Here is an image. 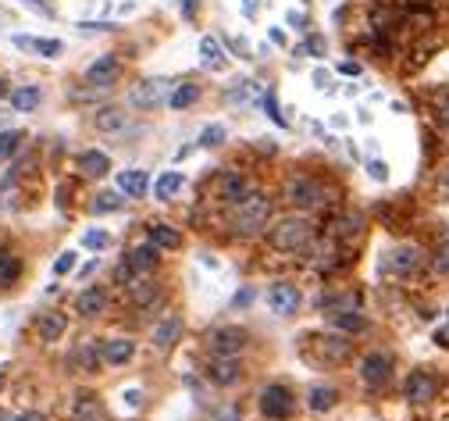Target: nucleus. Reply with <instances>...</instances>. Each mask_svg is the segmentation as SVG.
I'll use <instances>...</instances> for the list:
<instances>
[{
  "label": "nucleus",
  "mask_w": 449,
  "mask_h": 421,
  "mask_svg": "<svg viewBox=\"0 0 449 421\" xmlns=\"http://www.w3.org/2000/svg\"><path fill=\"white\" fill-rule=\"evenodd\" d=\"M200 57H203L207 68H218V57H221V54H218V40L203 36V40H200Z\"/></svg>",
  "instance_id": "34"
},
{
  "label": "nucleus",
  "mask_w": 449,
  "mask_h": 421,
  "mask_svg": "<svg viewBox=\"0 0 449 421\" xmlns=\"http://www.w3.org/2000/svg\"><path fill=\"white\" fill-rule=\"evenodd\" d=\"M271 43H282L285 47V33H282V29H271Z\"/></svg>",
  "instance_id": "51"
},
{
  "label": "nucleus",
  "mask_w": 449,
  "mask_h": 421,
  "mask_svg": "<svg viewBox=\"0 0 449 421\" xmlns=\"http://www.w3.org/2000/svg\"><path fill=\"white\" fill-rule=\"evenodd\" d=\"M260 414L271 418V421L289 418V414H292V393H289V385H282V382L267 385L264 393H260Z\"/></svg>",
  "instance_id": "5"
},
{
  "label": "nucleus",
  "mask_w": 449,
  "mask_h": 421,
  "mask_svg": "<svg viewBox=\"0 0 449 421\" xmlns=\"http://www.w3.org/2000/svg\"><path fill=\"white\" fill-rule=\"evenodd\" d=\"M93 122H97V129H100V132H118V129L125 125V111H122V107H114V104H111V107H100Z\"/></svg>",
  "instance_id": "25"
},
{
  "label": "nucleus",
  "mask_w": 449,
  "mask_h": 421,
  "mask_svg": "<svg viewBox=\"0 0 449 421\" xmlns=\"http://www.w3.org/2000/svg\"><path fill=\"white\" fill-rule=\"evenodd\" d=\"M171 82L168 79H146V82H136L132 89H129V104L132 107H139V111H150V107H157V104H164L168 97H171Z\"/></svg>",
  "instance_id": "3"
},
{
  "label": "nucleus",
  "mask_w": 449,
  "mask_h": 421,
  "mask_svg": "<svg viewBox=\"0 0 449 421\" xmlns=\"http://www.w3.org/2000/svg\"><path fill=\"white\" fill-rule=\"evenodd\" d=\"M193 4H196V0H182V11H186V15H193Z\"/></svg>",
  "instance_id": "54"
},
{
  "label": "nucleus",
  "mask_w": 449,
  "mask_h": 421,
  "mask_svg": "<svg viewBox=\"0 0 449 421\" xmlns=\"http://www.w3.org/2000/svg\"><path fill=\"white\" fill-rule=\"evenodd\" d=\"M442 186H446V190H449V171H446V175H442Z\"/></svg>",
  "instance_id": "56"
},
{
  "label": "nucleus",
  "mask_w": 449,
  "mask_h": 421,
  "mask_svg": "<svg viewBox=\"0 0 449 421\" xmlns=\"http://www.w3.org/2000/svg\"><path fill=\"white\" fill-rule=\"evenodd\" d=\"M150 239H154V247H161V250H175L178 243H182L178 229H171V225H164V222L150 225Z\"/></svg>",
  "instance_id": "26"
},
{
  "label": "nucleus",
  "mask_w": 449,
  "mask_h": 421,
  "mask_svg": "<svg viewBox=\"0 0 449 421\" xmlns=\"http://www.w3.org/2000/svg\"><path fill=\"white\" fill-rule=\"evenodd\" d=\"M33 50L43 54V57H57L65 47H61V40H33Z\"/></svg>",
  "instance_id": "36"
},
{
  "label": "nucleus",
  "mask_w": 449,
  "mask_h": 421,
  "mask_svg": "<svg viewBox=\"0 0 449 421\" xmlns=\"http://www.w3.org/2000/svg\"><path fill=\"white\" fill-rule=\"evenodd\" d=\"M250 193H253V186L246 183L243 175H228L225 183H221V197H225L228 204H243V200H246Z\"/></svg>",
  "instance_id": "20"
},
{
  "label": "nucleus",
  "mask_w": 449,
  "mask_h": 421,
  "mask_svg": "<svg viewBox=\"0 0 449 421\" xmlns=\"http://www.w3.org/2000/svg\"><path fill=\"white\" fill-rule=\"evenodd\" d=\"M214 421H239V407H225V411H218V418Z\"/></svg>",
  "instance_id": "45"
},
{
  "label": "nucleus",
  "mask_w": 449,
  "mask_h": 421,
  "mask_svg": "<svg viewBox=\"0 0 449 421\" xmlns=\"http://www.w3.org/2000/svg\"><path fill=\"white\" fill-rule=\"evenodd\" d=\"M253 300H257V289H253V286H243V289L235 293L232 307H239V311H243V307H253Z\"/></svg>",
  "instance_id": "38"
},
{
  "label": "nucleus",
  "mask_w": 449,
  "mask_h": 421,
  "mask_svg": "<svg viewBox=\"0 0 449 421\" xmlns=\"http://www.w3.org/2000/svg\"><path fill=\"white\" fill-rule=\"evenodd\" d=\"M25 136L18 132V129H8V132H0V158H11L15 150H18V143H22Z\"/></svg>",
  "instance_id": "35"
},
{
  "label": "nucleus",
  "mask_w": 449,
  "mask_h": 421,
  "mask_svg": "<svg viewBox=\"0 0 449 421\" xmlns=\"http://www.w3.org/2000/svg\"><path fill=\"white\" fill-rule=\"evenodd\" d=\"M435 343H442V346H449V328H442V332H435Z\"/></svg>",
  "instance_id": "52"
},
{
  "label": "nucleus",
  "mask_w": 449,
  "mask_h": 421,
  "mask_svg": "<svg viewBox=\"0 0 449 421\" xmlns=\"http://www.w3.org/2000/svg\"><path fill=\"white\" fill-rule=\"evenodd\" d=\"M339 72H342V75H356L361 68H356V65H339Z\"/></svg>",
  "instance_id": "53"
},
{
  "label": "nucleus",
  "mask_w": 449,
  "mask_h": 421,
  "mask_svg": "<svg viewBox=\"0 0 449 421\" xmlns=\"http://www.w3.org/2000/svg\"><path fill=\"white\" fill-rule=\"evenodd\" d=\"M0 382H4V372H0Z\"/></svg>",
  "instance_id": "57"
},
{
  "label": "nucleus",
  "mask_w": 449,
  "mask_h": 421,
  "mask_svg": "<svg viewBox=\"0 0 449 421\" xmlns=\"http://www.w3.org/2000/svg\"><path fill=\"white\" fill-rule=\"evenodd\" d=\"M15 421H47V418L36 414V411H29V414H22V418H15Z\"/></svg>",
  "instance_id": "49"
},
{
  "label": "nucleus",
  "mask_w": 449,
  "mask_h": 421,
  "mask_svg": "<svg viewBox=\"0 0 449 421\" xmlns=\"http://www.w3.org/2000/svg\"><path fill=\"white\" fill-rule=\"evenodd\" d=\"M285 197L292 207H317L321 204V186L314 183L310 175H296L292 183L285 186Z\"/></svg>",
  "instance_id": "6"
},
{
  "label": "nucleus",
  "mask_w": 449,
  "mask_h": 421,
  "mask_svg": "<svg viewBox=\"0 0 449 421\" xmlns=\"http://www.w3.org/2000/svg\"><path fill=\"white\" fill-rule=\"evenodd\" d=\"M157 296H161V286H157L154 279H136V282H132V300H136L139 307H150Z\"/></svg>",
  "instance_id": "27"
},
{
  "label": "nucleus",
  "mask_w": 449,
  "mask_h": 421,
  "mask_svg": "<svg viewBox=\"0 0 449 421\" xmlns=\"http://www.w3.org/2000/svg\"><path fill=\"white\" fill-rule=\"evenodd\" d=\"M196 97H200L196 82H178V86L171 89V97H168V107H171V111H186L189 104H196Z\"/></svg>",
  "instance_id": "22"
},
{
  "label": "nucleus",
  "mask_w": 449,
  "mask_h": 421,
  "mask_svg": "<svg viewBox=\"0 0 449 421\" xmlns=\"http://www.w3.org/2000/svg\"><path fill=\"white\" fill-rule=\"evenodd\" d=\"M257 8H260L257 0H243V11H246V15H257Z\"/></svg>",
  "instance_id": "50"
},
{
  "label": "nucleus",
  "mask_w": 449,
  "mask_h": 421,
  "mask_svg": "<svg viewBox=\"0 0 449 421\" xmlns=\"http://www.w3.org/2000/svg\"><path fill=\"white\" fill-rule=\"evenodd\" d=\"M75 421H104V414H100V407H97L93 397H79V404H75Z\"/></svg>",
  "instance_id": "30"
},
{
  "label": "nucleus",
  "mask_w": 449,
  "mask_h": 421,
  "mask_svg": "<svg viewBox=\"0 0 449 421\" xmlns=\"http://www.w3.org/2000/svg\"><path fill=\"white\" fill-rule=\"evenodd\" d=\"M125 264H129V272L139 279V275H146L150 272V268H154L157 264V247H132L129 254H125Z\"/></svg>",
  "instance_id": "15"
},
{
  "label": "nucleus",
  "mask_w": 449,
  "mask_h": 421,
  "mask_svg": "<svg viewBox=\"0 0 449 421\" xmlns=\"http://www.w3.org/2000/svg\"><path fill=\"white\" fill-rule=\"evenodd\" d=\"M65 328H68V318H65V314H57V311L40 314V339H43V343L61 339V336H65Z\"/></svg>",
  "instance_id": "19"
},
{
  "label": "nucleus",
  "mask_w": 449,
  "mask_h": 421,
  "mask_svg": "<svg viewBox=\"0 0 449 421\" xmlns=\"http://www.w3.org/2000/svg\"><path fill=\"white\" fill-rule=\"evenodd\" d=\"M178 190H182V171H161L154 183V197L157 200H171Z\"/></svg>",
  "instance_id": "24"
},
{
  "label": "nucleus",
  "mask_w": 449,
  "mask_h": 421,
  "mask_svg": "<svg viewBox=\"0 0 449 421\" xmlns=\"http://www.w3.org/2000/svg\"><path fill=\"white\" fill-rule=\"evenodd\" d=\"M368 175L375 178V183H385V178H388V164L375 158V161H368Z\"/></svg>",
  "instance_id": "42"
},
{
  "label": "nucleus",
  "mask_w": 449,
  "mask_h": 421,
  "mask_svg": "<svg viewBox=\"0 0 449 421\" xmlns=\"http://www.w3.org/2000/svg\"><path fill=\"white\" fill-rule=\"evenodd\" d=\"M178 336H182V318L178 314H168L157 328H154V346L157 350H171L178 343Z\"/></svg>",
  "instance_id": "14"
},
{
  "label": "nucleus",
  "mask_w": 449,
  "mask_h": 421,
  "mask_svg": "<svg viewBox=\"0 0 449 421\" xmlns=\"http://www.w3.org/2000/svg\"><path fill=\"white\" fill-rule=\"evenodd\" d=\"M267 236H271V247L275 250H304L310 243V222L299 218V215H289V218H278L271 229H267Z\"/></svg>",
  "instance_id": "1"
},
{
  "label": "nucleus",
  "mask_w": 449,
  "mask_h": 421,
  "mask_svg": "<svg viewBox=\"0 0 449 421\" xmlns=\"http://www.w3.org/2000/svg\"><path fill=\"white\" fill-rule=\"evenodd\" d=\"M246 343H250V336H246V328H239V325H221L207 336V346H211L218 357H235Z\"/></svg>",
  "instance_id": "4"
},
{
  "label": "nucleus",
  "mask_w": 449,
  "mask_h": 421,
  "mask_svg": "<svg viewBox=\"0 0 449 421\" xmlns=\"http://www.w3.org/2000/svg\"><path fill=\"white\" fill-rule=\"evenodd\" d=\"M332 328H339V332H364L368 318L361 311H336L332 314Z\"/></svg>",
  "instance_id": "23"
},
{
  "label": "nucleus",
  "mask_w": 449,
  "mask_h": 421,
  "mask_svg": "<svg viewBox=\"0 0 449 421\" xmlns=\"http://www.w3.org/2000/svg\"><path fill=\"white\" fill-rule=\"evenodd\" d=\"M118 190L129 193V197H143L150 190V175L143 168H125V171H118Z\"/></svg>",
  "instance_id": "16"
},
{
  "label": "nucleus",
  "mask_w": 449,
  "mask_h": 421,
  "mask_svg": "<svg viewBox=\"0 0 449 421\" xmlns=\"http://www.w3.org/2000/svg\"><path fill=\"white\" fill-rule=\"evenodd\" d=\"M267 307H271L275 314L289 318L299 311V289L292 282H275L271 289H267Z\"/></svg>",
  "instance_id": "7"
},
{
  "label": "nucleus",
  "mask_w": 449,
  "mask_h": 421,
  "mask_svg": "<svg viewBox=\"0 0 449 421\" xmlns=\"http://www.w3.org/2000/svg\"><path fill=\"white\" fill-rule=\"evenodd\" d=\"M97 350H100V343H86V346H82L79 357H82V368H86V372H97V365H100V360H97Z\"/></svg>",
  "instance_id": "37"
},
{
  "label": "nucleus",
  "mask_w": 449,
  "mask_h": 421,
  "mask_svg": "<svg viewBox=\"0 0 449 421\" xmlns=\"http://www.w3.org/2000/svg\"><path fill=\"white\" fill-rule=\"evenodd\" d=\"M111 243V232H104V229H89L86 236H82V247L86 250H104Z\"/></svg>",
  "instance_id": "32"
},
{
  "label": "nucleus",
  "mask_w": 449,
  "mask_h": 421,
  "mask_svg": "<svg viewBox=\"0 0 449 421\" xmlns=\"http://www.w3.org/2000/svg\"><path fill=\"white\" fill-rule=\"evenodd\" d=\"M4 93H8V82H4V79H0V97H4Z\"/></svg>",
  "instance_id": "55"
},
{
  "label": "nucleus",
  "mask_w": 449,
  "mask_h": 421,
  "mask_svg": "<svg viewBox=\"0 0 449 421\" xmlns=\"http://www.w3.org/2000/svg\"><path fill=\"white\" fill-rule=\"evenodd\" d=\"M339 229H342L346 239H356V232H361V215H346V218L339 222Z\"/></svg>",
  "instance_id": "40"
},
{
  "label": "nucleus",
  "mask_w": 449,
  "mask_h": 421,
  "mask_svg": "<svg viewBox=\"0 0 449 421\" xmlns=\"http://www.w3.org/2000/svg\"><path fill=\"white\" fill-rule=\"evenodd\" d=\"M417 264H421V254H417V247H410V243L396 247V250H393V261H388V268H393L396 275H407V272H413Z\"/></svg>",
  "instance_id": "18"
},
{
  "label": "nucleus",
  "mask_w": 449,
  "mask_h": 421,
  "mask_svg": "<svg viewBox=\"0 0 449 421\" xmlns=\"http://www.w3.org/2000/svg\"><path fill=\"white\" fill-rule=\"evenodd\" d=\"M104 307H107V289H104V286H86V289L79 293V300H75V311H79L82 318H100Z\"/></svg>",
  "instance_id": "10"
},
{
  "label": "nucleus",
  "mask_w": 449,
  "mask_h": 421,
  "mask_svg": "<svg viewBox=\"0 0 449 421\" xmlns=\"http://www.w3.org/2000/svg\"><path fill=\"white\" fill-rule=\"evenodd\" d=\"M307 50H314V54H321V50H324V40H321V36H314V40H307Z\"/></svg>",
  "instance_id": "47"
},
{
  "label": "nucleus",
  "mask_w": 449,
  "mask_h": 421,
  "mask_svg": "<svg viewBox=\"0 0 449 421\" xmlns=\"http://www.w3.org/2000/svg\"><path fill=\"white\" fill-rule=\"evenodd\" d=\"M118 72H122V65H118V57L104 54V57H97V61L86 68V82L93 86V89H107V86L118 79Z\"/></svg>",
  "instance_id": "8"
},
{
  "label": "nucleus",
  "mask_w": 449,
  "mask_h": 421,
  "mask_svg": "<svg viewBox=\"0 0 449 421\" xmlns=\"http://www.w3.org/2000/svg\"><path fill=\"white\" fill-rule=\"evenodd\" d=\"M18 279V261L11 254H0V286H11Z\"/></svg>",
  "instance_id": "33"
},
{
  "label": "nucleus",
  "mask_w": 449,
  "mask_h": 421,
  "mask_svg": "<svg viewBox=\"0 0 449 421\" xmlns=\"http://www.w3.org/2000/svg\"><path fill=\"white\" fill-rule=\"evenodd\" d=\"M388 372H393V357L388 353H368L364 360H361V378L368 382V385H378V382H385L388 378Z\"/></svg>",
  "instance_id": "11"
},
{
  "label": "nucleus",
  "mask_w": 449,
  "mask_h": 421,
  "mask_svg": "<svg viewBox=\"0 0 449 421\" xmlns=\"http://www.w3.org/2000/svg\"><path fill=\"white\" fill-rule=\"evenodd\" d=\"M435 272H439V275H449V247L435 254Z\"/></svg>",
  "instance_id": "43"
},
{
  "label": "nucleus",
  "mask_w": 449,
  "mask_h": 421,
  "mask_svg": "<svg viewBox=\"0 0 449 421\" xmlns=\"http://www.w3.org/2000/svg\"><path fill=\"white\" fill-rule=\"evenodd\" d=\"M79 168L89 178H104L111 171V161H107V154H100V150H82V154H79Z\"/></svg>",
  "instance_id": "17"
},
{
  "label": "nucleus",
  "mask_w": 449,
  "mask_h": 421,
  "mask_svg": "<svg viewBox=\"0 0 449 421\" xmlns=\"http://www.w3.org/2000/svg\"><path fill=\"white\" fill-rule=\"evenodd\" d=\"M225 125H207L200 136H196V146H207V150H211V146H221L225 143Z\"/></svg>",
  "instance_id": "31"
},
{
  "label": "nucleus",
  "mask_w": 449,
  "mask_h": 421,
  "mask_svg": "<svg viewBox=\"0 0 449 421\" xmlns=\"http://www.w3.org/2000/svg\"><path fill=\"white\" fill-rule=\"evenodd\" d=\"M122 207V190H104V193H97V200H93V210L97 215H107V210H118Z\"/></svg>",
  "instance_id": "29"
},
{
  "label": "nucleus",
  "mask_w": 449,
  "mask_h": 421,
  "mask_svg": "<svg viewBox=\"0 0 449 421\" xmlns=\"http://www.w3.org/2000/svg\"><path fill=\"white\" fill-rule=\"evenodd\" d=\"M104 29H111L107 22H79V33H104Z\"/></svg>",
  "instance_id": "44"
},
{
  "label": "nucleus",
  "mask_w": 449,
  "mask_h": 421,
  "mask_svg": "<svg viewBox=\"0 0 449 421\" xmlns=\"http://www.w3.org/2000/svg\"><path fill=\"white\" fill-rule=\"evenodd\" d=\"M132 353H136L132 339H104L100 343V360L104 365H129Z\"/></svg>",
  "instance_id": "13"
},
{
  "label": "nucleus",
  "mask_w": 449,
  "mask_h": 421,
  "mask_svg": "<svg viewBox=\"0 0 449 421\" xmlns=\"http://www.w3.org/2000/svg\"><path fill=\"white\" fill-rule=\"evenodd\" d=\"M336 389L332 385H310V393H307V407L310 411H317V414H324V411H332L336 407Z\"/></svg>",
  "instance_id": "21"
},
{
  "label": "nucleus",
  "mask_w": 449,
  "mask_h": 421,
  "mask_svg": "<svg viewBox=\"0 0 449 421\" xmlns=\"http://www.w3.org/2000/svg\"><path fill=\"white\" fill-rule=\"evenodd\" d=\"M267 218H271V200L264 193H250L243 204H235V215H232V225L239 232H257Z\"/></svg>",
  "instance_id": "2"
},
{
  "label": "nucleus",
  "mask_w": 449,
  "mask_h": 421,
  "mask_svg": "<svg viewBox=\"0 0 449 421\" xmlns=\"http://www.w3.org/2000/svg\"><path fill=\"white\" fill-rule=\"evenodd\" d=\"M435 107H439V114H442V122L449 125V97H439V100H435Z\"/></svg>",
  "instance_id": "46"
},
{
  "label": "nucleus",
  "mask_w": 449,
  "mask_h": 421,
  "mask_svg": "<svg viewBox=\"0 0 449 421\" xmlns=\"http://www.w3.org/2000/svg\"><path fill=\"white\" fill-rule=\"evenodd\" d=\"M125 400H129V404L136 407V404L143 400V393H139V389H125Z\"/></svg>",
  "instance_id": "48"
},
{
  "label": "nucleus",
  "mask_w": 449,
  "mask_h": 421,
  "mask_svg": "<svg viewBox=\"0 0 449 421\" xmlns=\"http://www.w3.org/2000/svg\"><path fill=\"white\" fill-rule=\"evenodd\" d=\"M72 268H75V250H65L61 257L54 261V275H68Z\"/></svg>",
  "instance_id": "39"
},
{
  "label": "nucleus",
  "mask_w": 449,
  "mask_h": 421,
  "mask_svg": "<svg viewBox=\"0 0 449 421\" xmlns=\"http://www.w3.org/2000/svg\"><path fill=\"white\" fill-rule=\"evenodd\" d=\"M11 107H15V111H33V107H40V89H36V86L15 89V93H11Z\"/></svg>",
  "instance_id": "28"
},
{
  "label": "nucleus",
  "mask_w": 449,
  "mask_h": 421,
  "mask_svg": "<svg viewBox=\"0 0 449 421\" xmlns=\"http://www.w3.org/2000/svg\"><path fill=\"white\" fill-rule=\"evenodd\" d=\"M207 378H211L214 385H235L239 378H243V368H239V360L235 357H218L207 365Z\"/></svg>",
  "instance_id": "9"
},
{
  "label": "nucleus",
  "mask_w": 449,
  "mask_h": 421,
  "mask_svg": "<svg viewBox=\"0 0 449 421\" xmlns=\"http://www.w3.org/2000/svg\"><path fill=\"white\" fill-rule=\"evenodd\" d=\"M435 397V378L428 372H410L407 378V400L410 404H428Z\"/></svg>",
  "instance_id": "12"
},
{
  "label": "nucleus",
  "mask_w": 449,
  "mask_h": 421,
  "mask_svg": "<svg viewBox=\"0 0 449 421\" xmlns=\"http://www.w3.org/2000/svg\"><path fill=\"white\" fill-rule=\"evenodd\" d=\"M324 350H328V357H332V360H342V357L349 353V343L339 336V339H328V346H324Z\"/></svg>",
  "instance_id": "41"
}]
</instances>
